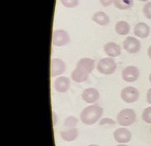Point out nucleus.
<instances>
[{"mask_svg": "<svg viewBox=\"0 0 151 146\" xmlns=\"http://www.w3.org/2000/svg\"><path fill=\"white\" fill-rule=\"evenodd\" d=\"M81 98H83V101L89 104H94L98 101L99 98V92L97 89L95 88H87L86 90H83Z\"/></svg>", "mask_w": 151, "mask_h": 146, "instance_id": "obj_10", "label": "nucleus"}, {"mask_svg": "<svg viewBox=\"0 0 151 146\" xmlns=\"http://www.w3.org/2000/svg\"><path fill=\"white\" fill-rule=\"evenodd\" d=\"M113 137H114V140H115L117 143L126 144L131 141L132 134H131V132L127 128L121 127V128H117L115 131H114Z\"/></svg>", "mask_w": 151, "mask_h": 146, "instance_id": "obj_7", "label": "nucleus"}, {"mask_svg": "<svg viewBox=\"0 0 151 146\" xmlns=\"http://www.w3.org/2000/svg\"><path fill=\"white\" fill-rule=\"evenodd\" d=\"M71 86V81L70 78L65 77V76H60V77H57L55 80V83H54V88L57 92H67L69 90Z\"/></svg>", "mask_w": 151, "mask_h": 146, "instance_id": "obj_11", "label": "nucleus"}, {"mask_svg": "<svg viewBox=\"0 0 151 146\" xmlns=\"http://www.w3.org/2000/svg\"><path fill=\"white\" fill-rule=\"evenodd\" d=\"M148 56L149 58H151V46L148 48Z\"/></svg>", "mask_w": 151, "mask_h": 146, "instance_id": "obj_28", "label": "nucleus"}, {"mask_svg": "<svg viewBox=\"0 0 151 146\" xmlns=\"http://www.w3.org/2000/svg\"><path fill=\"white\" fill-rule=\"evenodd\" d=\"M89 73L86 72L85 70L81 68H75L72 73H71V77L74 82L76 83H83V82H86L88 80Z\"/></svg>", "mask_w": 151, "mask_h": 146, "instance_id": "obj_15", "label": "nucleus"}, {"mask_svg": "<svg viewBox=\"0 0 151 146\" xmlns=\"http://www.w3.org/2000/svg\"><path fill=\"white\" fill-rule=\"evenodd\" d=\"M150 131H151V128H150Z\"/></svg>", "mask_w": 151, "mask_h": 146, "instance_id": "obj_33", "label": "nucleus"}, {"mask_svg": "<svg viewBox=\"0 0 151 146\" xmlns=\"http://www.w3.org/2000/svg\"><path fill=\"white\" fill-rule=\"evenodd\" d=\"M139 1H144V2H148L149 0H139Z\"/></svg>", "mask_w": 151, "mask_h": 146, "instance_id": "obj_30", "label": "nucleus"}, {"mask_svg": "<svg viewBox=\"0 0 151 146\" xmlns=\"http://www.w3.org/2000/svg\"><path fill=\"white\" fill-rule=\"evenodd\" d=\"M116 68H117V64L112 57L101 58L97 64L98 72H101V74H105V75H110L114 73Z\"/></svg>", "mask_w": 151, "mask_h": 146, "instance_id": "obj_2", "label": "nucleus"}, {"mask_svg": "<svg viewBox=\"0 0 151 146\" xmlns=\"http://www.w3.org/2000/svg\"><path fill=\"white\" fill-rule=\"evenodd\" d=\"M99 1H101V5H104V7H109V5H111L114 2V0H99Z\"/></svg>", "mask_w": 151, "mask_h": 146, "instance_id": "obj_25", "label": "nucleus"}, {"mask_svg": "<svg viewBox=\"0 0 151 146\" xmlns=\"http://www.w3.org/2000/svg\"><path fill=\"white\" fill-rule=\"evenodd\" d=\"M139 76V71L135 66H128L122 71V77L127 83L135 82Z\"/></svg>", "mask_w": 151, "mask_h": 146, "instance_id": "obj_6", "label": "nucleus"}, {"mask_svg": "<svg viewBox=\"0 0 151 146\" xmlns=\"http://www.w3.org/2000/svg\"><path fill=\"white\" fill-rule=\"evenodd\" d=\"M104 50H105L107 55L112 58L119 56L122 52V49H121V47H119V45H117V43H106V45L104 46Z\"/></svg>", "mask_w": 151, "mask_h": 146, "instance_id": "obj_12", "label": "nucleus"}, {"mask_svg": "<svg viewBox=\"0 0 151 146\" xmlns=\"http://www.w3.org/2000/svg\"><path fill=\"white\" fill-rule=\"evenodd\" d=\"M149 81H150V83H151V74L149 75Z\"/></svg>", "mask_w": 151, "mask_h": 146, "instance_id": "obj_32", "label": "nucleus"}, {"mask_svg": "<svg viewBox=\"0 0 151 146\" xmlns=\"http://www.w3.org/2000/svg\"><path fill=\"white\" fill-rule=\"evenodd\" d=\"M92 20L99 25H108L110 22V18L105 12H96L92 16Z\"/></svg>", "mask_w": 151, "mask_h": 146, "instance_id": "obj_16", "label": "nucleus"}, {"mask_svg": "<svg viewBox=\"0 0 151 146\" xmlns=\"http://www.w3.org/2000/svg\"><path fill=\"white\" fill-rule=\"evenodd\" d=\"M89 146H98V145H96V144H91V145H89Z\"/></svg>", "mask_w": 151, "mask_h": 146, "instance_id": "obj_31", "label": "nucleus"}, {"mask_svg": "<svg viewBox=\"0 0 151 146\" xmlns=\"http://www.w3.org/2000/svg\"><path fill=\"white\" fill-rule=\"evenodd\" d=\"M134 34L139 38H147L150 34V28L149 25L144 22H139L134 27Z\"/></svg>", "mask_w": 151, "mask_h": 146, "instance_id": "obj_14", "label": "nucleus"}, {"mask_svg": "<svg viewBox=\"0 0 151 146\" xmlns=\"http://www.w3.org/2000/svg\"><path fill=\"white\" fill-rule=\"evenodd\" d=\"M143 13L145 17L148 18V19H151V2L148 1L146 4L144 5V9H143Z\"/></svg>", "mask_w": 151, "mask_h": 146, "instance_id": "obj_24", "label": "nucleus"}, {"mask_svg": "<svg viewBox=\"0 0 151 146\" xmlns=\"http://www.w3.org/2000/svg\"><path fill=\"white\" fill-rule=\"evenodd\" d=\"M60 2L65 5V8H69V9H73L76 8L78 5V0H60Z\"/></svg>", "mask_w": 151, "mask_h": 146, "instance_id": "obj_23", "label": "nucleus"}, {"mask_svg": "<svg viewBox=\"0 0 151 146\" xmlns=\"http://www.w3.org/2000/svg\"><path fill=\"white\" fill-rule=\"evenodd\" d=\"M123 47L129 53H137L141 50V43L135 37H127L124 40Z\"/></svg>", "mask_w": 151, "mask_h": 146, "instance_id": "obj_9", "label": "nucleus"}, {"mask_svg": "<svg viewBox=\"0 0 151 146\" xmlns=\"http://www.w3.org/2000/svg\"><path fill=\"white\" fill-rule=\"evenodd\" d=\"M53 123L56 125V123H57V116H56V113L55 112H53Z\"/></svg>", "mask_w": 151, "mask_h": 146, "instance_id": "obj_27", "label": "nucleus"}, {"mask_svg": "<svg viewBox=\"0 0 151 146\" xmlns=\"http://www.w3.org/2000/svg\"><path fill=\"white\" fill-rule=\"evenodd\" d=\"M77 124H78L77 118H75V116H68V118H65L63 125H65V127L67 129H72V128H75Z\"/></svg>", "mask_w": 151, "mask_h": 146, "instance_id": "obj_20", "label": "nucleus"}, {"mask_svg": "<svg viewBox=\"0 0 151 146\" xmlns=\"http://www.w3.org/2000/svg\"><path fill=\"white\" fill-rule=\"evenodd\" d=\"M115 31L119 35H127L130 32V25L126 21H119L115 25Z\"/></svg>", "mask_w": 151, "mask_h": 146, "instance_id": "obj_18", "label": "nucleus"}, {"mask_svg": "<svg viewBox=\"0 0 151 146\" xmlns=\"http://www.w3.org/2000/svg\"><path fill=\"white\" fill-rule=\"evenodd\" d=\"M65 71V64L60 58H53L51 61V76L55 77V76L61 75Z\"/></svg>", "mask_w": 151, "mask_h": 146, "instance_id": "obj_8", "label": "nucleus"}, {"mask_svg": "<svg viewBox=\"0 0 151 146\" xmlns=\"http://www.w3.org/2000/svg\"><path fill=\"white\" fill-rule=\"evenodd\" d=\"M135 120L136 113L133 109H123L117 114V124H119L122 127L132 125Z\"/></svg>", "mask_w": 151, "mask_h": 146, "instance_id": "obj_3", "label": "nucleus"}, {"mask_svg": "<svg viewBox=\"0 0 151 146\" xmlns=\"http://www.w3.org/2000/svg\"><path fill=\"white\" fill-rule=\"evenodd\" d=\"M142 118H143L144 122H146V123H148V124H151V107H147V108L143 111Z\"/></svg>", "mask_w": 151, "mask_h": 146, "instance_id": "obj_22", "label": "nucleus"}, {"mask_svg": "<svg viewBox=\"0 0 151 146\" xmlns=\"http://www.w3.org/2000/svg\"><path fill=\"white\" fill-rule=\"evenodd\" d=\"M139 90L134 87H125L123 90L121 91V98L124 102H126L128 104L135 103L139 100Z\"/></svg>", "mask_w": 151, "mask_h": 146, "instance_id": "obj_4", "label": "nucleus"}, {"mask_svg": "<svg viewBox=\"0 0 151 146\" xmlns=\"http://www.w3.org/2000/svg\"><path fill=\"white\" fill-rule=\"evenodd\" d=\"M60 137L63 141L65 142H72L78 137V130L76 128L67 129V130L60 131Z\"/></svg>", "mask_w": 151, "mask_h": 146, "instance_id": "obj_17", "label": "nucleus"}, {"mask_svg": "<svg viewBox=\"0 0 151 146\" xmlns=\"http://www.w3.org/2000/svg\"><path fill=\"white\" fill-rule=\"evenodd\" d=\"M116 125V122L112 119H109V118H106V119H103L99 121V126L101 127H106V128H112L114 126Z\"/></svg>", "mask_w": 151, "mask_h": 146, "instance_id": "obj_21", "label": "nucleus"}, {"mask_svg": "<svg viewBox=\"0 0 151 146\" xmlns=\"http://www.w3.org/2000/svg\"><path fill=\"white\" fill-rule=\"evenodd\" d=\"M103 108L101 106L92 104L89 107H86L81 111V121L86 125H93L101 118L103 116Z\"/></svg>", "mask_w": 151, "mask_h": 146, "instance_id": "obj_1", "label": "nucleus"}, {"mask_svg": "<svg viewBox=\"0 0 151 146\" xmlns=\"http://www.w3.org/2000/svg\"><path fill=\"white\" fill-rule=\"evenodd\" d=\"M116 146H127L126 144H119V145H116Z\"/></svg>", "mask_w": 151, "mask_h": 146, "instance_id": "obj_29", "label": "nucleus"}, {"mask_svg": "<svg viewBox=\"0 0 151 146\" xmlns=\"http://www.w3.org/2000/svg\"><path fill=\"white\" fill-rule=\"evenodd\" d=\"M114 5L119 10H129L133 7V0H114Z\"/></svg>", "mask_w": 151, "mask_h": 146, "instance_id": "obj_19", "label": "nucleus"}, {"mask_svg": "<svg viewBox=\"0 0 151 146\" xmlns=\"http://www.w3.org/2000/svg\"><path fill=\"white\" fill-rule=\"evenodd\" d=\"M146 98H147V102H148L149 104L151 105V88L148 90V92H147V95H146Z\"/></svg>", "mask_w": 151, "mask_h": 146, "instance_id": "obj_26", "label": "nucleus"}, {"mask_svg": "<svg viewBox=\"0 0 151 146\" xmlns=\"http://www.w3.org/2000/svg\"><path fill=\"white\" fill-rule=\"evenodd\" d=\"M70 41V36L68 32L65 30H56L53 33L52 37V43L56 47H63Z\"/></svg>", "mask_w": 151, "mask_h": 146, "instance_id": "obj_5", "label": "nucleus"}, {"mask_svg": "<svg viewBox=\"0 0 151 146\" xmlns=\"http://www.w3.org/2000/svg\"><path fill=\"white\" fill-rule=\"evenodd\" d=\"M95 67V61L92 58H81L76 64V68H81L90 74Z\"/></svg>", "mask_w": 151, "mask_h": 146, "instance_id": "obj_13", "label": "nucleus"}]
</instances>
